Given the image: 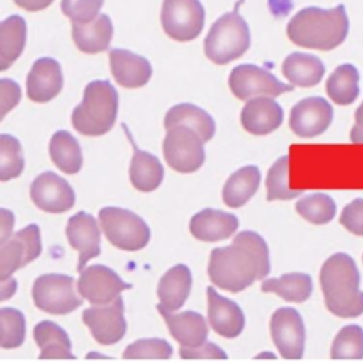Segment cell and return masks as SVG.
Segmentation results:
<instances>
[{"mask_svg": "<svg viewBox=\"0 0 363 363\" xmlns=\"http://www.w3.org/2000/svg\"><path fill=\"white\" fill-rule=\"evenodd\" d=\"M268 274V245L254 231L238 233L230 245L214 248L210 254L208 277L221 289L235 294Z\"/></svg>", "mask_w": 363, "mask_h": 363, "instance_id": "1", "label": "cell"}, {"mask_svg": "<svg viewBox=\"0 0 363 363\" xmlns=\"http://www.w3.org/2000/svg\"><path fill=\"white\" fill-rule=\"evenodd\" d=\"M41 252L40 228L30 224L0 242V279L11 277L14 271L34 261Z\"/></svg>", "mask_w": 363, "mask_h": 363, "instance_id": "11", "label": "cell"}, {"mask_svg": "<svg viewBox=\"0 0 363 363\" xmlns=\"http://www.w3.org/2000/svg\"><path fill=\"white\" fill-rule=\"evenodd\" d=\"M208 322L211 329L223 337L234 339L244 329V313L241 308L216 292L213 286L207 288Z\"/></svg>", "mask_w": 363, "mask_h": 363, "instance_id": "18", "label": "cell"}, {"mask_svg": "<svg viewBox=\"0 0 363 363\" xmlns=\"http://www.w3.org/2000/svg\"><path fill=\"white\" fill-rule=\"evenodd\" d=\"M179 354L182 359H227L225 352L211 342L197 347H180Z\"/></svg>", "mask_w": 363, "mask_h": 363, "instance_id": "43", "label": "cell"}, {"mask_svg": "<svg viewBox=\"0 0 363 363\" xmlns=\"http://www.w3.org/2000/svg\"><path fill=\"white\" fill-rule=\"evenodd\" d=\"M350 140L363 145V102L354 112V125L350 132Z\"/></svg>", "mask_w": 363, "mask_h": 363, "instance_id": "45", "label": "cell"}, {"mask_svg": "<svg viewBox=\"0 0 363 363\" xmlns=\"http://www.w3.org/2000/svg\"><path fill=\"white\" fill-rule=\"evenodd\" d=\"M295 208L301 217L318 225L332 221L336 214V204L333 199L323 193H315L302 197L296 203Z\"/></svg>", "mask_w": 363, "mask_h": 363, "instance_id": "36", "label": "cell"}, {"mask_svg": "<svg viewBox=\"0 0 363 363\" xmlns=\"http://www.w3.org/2000/svg\"><path fill=\"white\" fill-rule=\"evenodd\" d=\"M284 119V111L269 96H258L247 101L241 111V125L252 135H268L278 129Z\"/></svg>", "mask_w": 363, "mask_h": 363, "instance_id": "21", "label": "cell"}, {"mask_svg": "<svg viewBox=\"0 0 363 363\" xmlns=\"http://www.w3.org/2000/svg\"><path fill=\"white\" fill-rule=\"evenodd\" d=\"M54 0H14V3L27 11H40L48 7Z\"/></svg>", "mask_w": 363, "mask_h": 363, "instance_id": "47", "label": "cell"}, {"mask_svg": "<svg viewBox=\"0 0 363 363\" xmlns=\"http://www.w3.org/2000/svg\"><path fill=\"white\" fill-rule=\"evenodd\" d=\"M289 155L281 156L268 170L267 174V200H291L302 193L289 184Z\"/></svg>", "mask_w": 363, "mask_h": 363, "instance_id": "35", "label": "cell"}, {"mask_svg": "<svg viewBox=\"0 0 363 363\" xmlns=\"http://www.w3.org/2000/svg\"><path fill=\"white\" fill-rule=\"evenodd\" d=\"M157 311L163 316L170 335L180 343V347H197L207 342L208 328L204 318L193 311L173 313L162 305Z\"/></svg>", "mask_w": 363, "mask_h": 363, "instance_id": "19", "label": "cell"}, {"mask_svg": "<svg viewBox=\"0 0 363 363\" xmlns=\"http://www.w3.org/2000/svg\"><path fill=\"white\" fill-rule=\"evenodd\" d=\"M320 288L329 312L339 318H357L363 313V291L354 259L345 254L330 255L320 268Z\"/></svg>", "mask_w": 363, "mask_h": 363, "instance_id": "3", "label": "cell"}, {"mask_svg": "<svg viewBox=\"0 0 363 363\" xmlns=\"http://www.w3.org/2000/svg\"><path fill=\"white\" fill-rule=\"evenodd\" d=\"M328 96L337 105H350L359 96V71L352 64L339 65L326 81Z\"/></svg>", "mask_w": 363, "mask_h": 363, "instance_id": "33", "label": "cell"}, {"mask_svg": "<svg viewBox=\"0 0 363 363\" xmlns=\"http://www.w3.org/2000/svg\"><path fill=\"white\" fill-rule=\"evenodd\" d=\"M261 173L257 166H244L234 172L223 187V201L231 208L244 206L258 190Z\"/></svg>", "mask_w": 363, "mask_h": 363, "instance_id": "30", "label": "cell"}, {"mask_svg": "<svg viewBox=\"0 0 363 363\" xmlns=\"http://www.w3.org/2000/svg\"><path fill=\"white\" fill-rule=\"evenodd\" d=\"M339 221L347 231L363 237V199L350 201L342 210Z\"/></svg>", "mask_w": 363, "mask_h": 363, "instance_id": "42", "label": "cell"}, {"mask_svg": "<svg viewBox=\"0 0 363 363\" xmlns=\"http://www.w3.org/2000/svg\"><path fill=\"white\" fill-rule=\"evenodd\" d=\"M262 292H272L288 302H303L312 294V278L303 272H289L279 278L265 279Z\"/></svg>", "mask_w": 363, "mask_h": 363, "instance_id": "32", "label": "cell"}, {"mask_svg": "<svg viewBox=\"0 0 363 363\" xmlns=\"http://www.w3.org/2000/svg\"><path fill=\"white\" fill-rule=\"evenodd\" d=\"M349 33V18L343 4L333 9L306 7L288 23V38L305 48L330 51L340 45Z\"/></svg>", "mask_w": 363, "mask_h": 363, "instance_id": "2", "label": "cell"}, {"mask_svg": "<svg viewBox=\"0 0 363 363\" xmlns=\"http://www.w3.org/2000/svg\"><path fill=\"white\" fill-rule=\"evenodd\" d=\"M112 34V21L106 14H99L88 23H72L74 43L85 54L105 51L109 47Z\"/></svg>", "mask_w": 363, "mask_h": 363, "instance_id": "24", "label": "cell"}, {"mask_svg": "<svg viewBox=\"0 0 363 363\" xmlns=\"http://www.w3.org/2000/svg\"><path fill=\"white\" fill-rule=\"evenodd\" d=\"M34 340L40 347V359H75L67 332L51 320H43L34 328Z\"/></svg>", "mask_w": 363, "mask_h": 363, "instance_id": "29", "label": "cell"}, {"mask_svg": "<svg viewBox=\"0 0 363 363\" xmlns=\"http://www.w3.org/2000/svg\"><path fill=\"white\" fill-rule=\"evenodd\" d=\"M24 169V157L20 142L10 135L0 136V180L7 182L20 176Z\"/></svg>", "mask_w": 363, "mask_h": 363, "instance_id": "39", "label": "cell"}, {"mask_svg": "<svg viewBox=\"0 0 363 363\" xmlns=\"http://www.w3.org/2000/svg\"><path fill=\"white\" fill-rule=\"evenodd\" d=\"M20 101V86L17 82L3 78L0 81V118L13 109Z\"/></svg>", "mask_w": 363, "mask_h": 363, "instance_id": "44", "label": "cell"}, {"mask_svg": "<svg viewBox=\"0 0 363 363\" xmlns=\"http://www.w3.org/2000/svg\"><path fill=\"white\" fill-rule=\"evenodd\" d=\"M332 359H363V329L359 325L343 326L330 347Z\"/></svg>", "mask_w": 363, "mask_h": 363, "instance_id": "37", "label": "cell"}, {"mask_svg": "<svg viewBox=\"0 0 363 363\" xmlns=\"http://www.w3.org/2000/svg\"><path fill=\"white\" fill-rule=\"evenodd\" d=\"M26 339L24 315L14 308L0 309V346L14 349L23 345Z\"/></svg>", "mask_w": 363, "mask_h": 363, "instance_id": "38", "label": "cell"}, {"mask_svg": "<svg viewBox=\"0 0 363 363\" xmlns=\"http://www.w3.org/2000/svg\"><path fill=\"white\" fill-rule=\"evenodd\" d=\"M104 0H61L62 13L72 23H88L99 16Z\"/></svg>", "mask_w": 363, "mask_h": 363, "instance_id": "41", "label": "cell"}, {"mask_svg": "<svg viewBox=\"0 0 363 363\" xmlns=\"http://www.w3.org/2000/svg\"><path fill=\"white\" fill-rule=\"evenodd\" d=\"M189 228L194 238L216 242L228 238L235 233L238 228V218L231 213L204 208L191 217Z\"/></svg>", "mask_w": 363, "mask_h": 363, "instance_id": "23", "label": "cell"}, {"mask_svg": "<svg viewBox=\"0 0 363 363\" xmlns=\"http://www.w3.org/2000/svg\"><path fill=\"white\" fill-rule=\"evenodd\" d=\"M271 337L284 359H301L305 349V325L294 308L277 309L269 320Z\"/></svg>", "mask_w": 363, "mask_h": 363, "instance_id": "13", "label": "cell"}, {"mask_svg": "<svg viewBox=\"0 0 363 363\" xmlns=\"http://www.w3.org/2000/svg\"><path fill=\"white\" fill-rule=\"evenodd\" d=\"M82 320L88 326L94 339L101 345H113L126 333L123 301L121 296L108 305L85 309L82 312Z\"/></svg>", "mask_w": 363, "mask_h": 363, "instance_id": "14", "label": "cell"}, {"mask_svg": "<svg viewBox=\"0 0 363 363\" xmlns=\"http://www.w3.org/2000/svg\"><path fill=\"white\" fill-rule=\"evenodd\" d=\"M16 288H17V281L14 278L10 277V278L1 281V285H0V301H6L10 296H13V294L16 292Z\"/></svg>", "mask_w": 363, "mask_h": 363, "instance_id": "48", "label": "cell"}, {"mask_svg": "<svg viewBox=\"0 0 363 363\" xmlns=\"http://www.w3.org/2000/svg\"><path fill=\"white\" fill-rule=\"evenodd\" d=\"M33 299L38 309L65 315L82 306V298L74 291V278L64 274L40 275L33 285Z\"/></svg>", "mask_w": 363, "mask_h": 363, "instance_id": "7", "label": "cell"}, {"mask_svg": "<svg viewBox=\"0 0 363 363\" xmlns=\"http://www.w3.org/2000/svg\"><path fill=\"white\" fill-rule=\"evenodd\" d=\"M50 156L64 173L75 174L82 166V153L77 139L67 130H58L50 140Z\"/></svg>", "mask_w": 363, "mask_h": 363, "instance_id": "34", "label": "cell"}, {"mask_svg": "<svg viewBox=\"0 0 363 363\" xmlns=\"http://www.w3.org/2000/svg\"><path fill=\"white\" fill-rule=\"evenodd\" d=\"M242 1H244V0H240V1H238V4H241ZM238 4H237V7H235V9H238Z\"/></svg>", "mask_w": 363, "mask_h": 363, "instance_id": "49", "label": "cell"}, {"mask_svg": "<svg viewBox=\"0 0 363 363\" xmlns=\"http://www.w3.org/2000/svg\"><path fill=\"white\" fill-rule=\"evenodd\" d=\"M126 135L133 146V156L129 167V176L133 187L146 193L156 190L160 186L164 176L162 163L152 153L140 150L132 140V136L128 130Z\"/></svg>", "mask_w": 363, "mask_h": 363, "instance_id": "26", "label": "cell"}, {"mask_svg": "<svg viewBox=\"0 0 363 363\" xmlns=\"http://www.w3.org/2000/svg\"><path fill=\"white\" fill-rule=\"evenodd\" d=\"M98 217L105 237L116 248L138 251L147 245L150 230L147 224L130 210L104 207L99 210Z\"/></svg>", "mask_w": 363, "mask_h": 363, "instance_id": "6", "label": "cell"}, {"mask_svg": "<svg viewBox=\"0 0 363 363\" xmlns=\"http://www.w3.org/2000/svg\"><path fill=\"white\" fill-rule=\"evenodd\" d=\"M132 288L111 268L105 265H91L85 268L77 282V289L81 298L91 302L94 306L108 305L119 298L123 289Z\"/></svg>", "mask_w": 363, "mask_h": 363, "instance_id": "12", "label": "cell"}, {"mask_svg": "<svg viewBox=\"0 0 363 363\" xmlns=\"http://www.w3.org/2000/svg\"><path fill=\"white\" fill-rule=\"evenodd\" d=\"M33 203L47 213H64L75 203V193L65 179L54 172H44L30 187Z\"/></svg>", "mask_w": 363, "mask_h": 363, "instance_id": "16", "label": "cell"}, {"mask_svg": "<svg viewBox=\"0 0 363 363\" xmlns=\"http://www.w3.org/2000/svg\"><path fill=\"white\" fill-rule=\"evenodd\" d=\"M60 64L48 57L38 58L27 75V96L34 102H48L62 88Z\"/></svg>", "mask_w": 363, "mask_h": 363, "instance_id": "20", "label": "cell"}, {"mask_svg": "<svg viewBox=\"0 0 363 363\" xmlns=\"http://www.w3.org/2000/svg\"><path fill=\"white\" fill-rule=\"evenodd\" d=\"M163 155L167 164L180 173L199 170L206 159L203 139L190 128L177 125L166 132Z\"/></svg>", "mask_w": 363, "mask_h": 363, "instance_id": "8", "label": "cell"}, {"mask_svg": "<svg viewBox=\"0 0 363 363\" xmlns=\"http://www.w3.org/2000/svg\"><path fill=\"white\" fill-rule=\"evenodd\" d=\"M109 62L115 81L123 88L143 86L152 77L150 62L128 50L112 48Z\"/></svg>", "mask_w": 363, "mask_h": 363, "instance_id": "22", "label": "cell"}, {"mask_svg": "<svg viewBox=\"0 0 363 363\" xmlns=\"http://www.w3.org/2000/svg\"><path fill=\"white\" fill-rule=\"evenodd\" d=\"M191 289V272L184 264L172 267L160 278L157 285V296L163 308L167 311L180 309Z\"/></svg>", "mask_w": 363, "mask_h": 363, "instance_id": "25", "label": "cell"}, {"mask_svg": "<svg viewBox=\"0 0 363 363\" xmlns=\"http://www.w3.org/2000/svg\"><path fill=\"white\" fill-rule=\"evenodd\" d=\"M250 28L235 9L213 23L204 40V54L214 64L224 65L240 58L250 48Z\"/></svg>", "mask_w": 363, "mask_h": 363, "instance_id": "5", "label": "cell"}, {"mask_svg": "<svg viewBox=\"0 0 363 363\" xmlns=\"http://www.w3.org/2000/svg\"><path fill=\"white\" fill-rule=\"evenodd\" d=\"M65 234L69 245L79 254L77 271L82 272L86 262L101 254V233L98 223L91 214L79 211L68 220Z\"/></svg>", "mask_w": 363, "mask_h": 363, "instance_id": "17", "label": "cell"}, {"mask_svg": "<svg viewBox=\"0 0 363 363\" xmlns=\"http://www.w3.org/2000/svg\"><path fill=\"white\" fill-rule=\"evenodd\" d=\"M116 113L118 92L113 85L109 81H92L72 112V126L85 136H101L112 129Z\"/></svg>", "mask_w": 363, "mask_h": 363, "instance_id": "4", "label": "cell"}, {"mask_svg": "<svg viewBox=\"0 0 363 363\" xmlns=\"http://www.w3.org/2000/svg\"><path fill=\"white\" fill-rule=\"evenodd\" d=\"M173 349L164 339H139L122 353L123 359H169Z\"/></svg>", "mask_w": 363, "mask_h": 363, "instance_id": "40", "label": "cell"}, {"mask_svg": "<svg viewBox=\"0 0 363 363\" xmlns=\"http://www.w3.org/2000/svg\"><path fill=\"white\" fill-rule=\"evenodd\" d=\"M204 16V7L199 0H164L160 21L170 38L190 41L201 33Z\"/></svg>", "mask_w": 363, "mask_h": 363, "instance_id": "9", "label": "cell"}, {"mask_svg": "<svg viewBox=\"0 0 363 363\" xmlns=\"http://www.w3.org/2000/svg\"><path fill=\"white\" fill-rule=\"evenodd\" d=\"M27 27L20 16H10L0 23V69H7L23 52Z\"/></svg>", "mask_w": 363, "mask_h": 363, "instance_id": "31", "label": "cell"}, {"mask_svg": "<svg viewBox=\"0 0 363 363\" xmlns=\"http://www.w3.org/2000/svg\"><path fill=\"white\" fill-rule=\"evenodd\" d=\"M228 85L234 96L242 101L258 96H278L294 89V85L281 82L269 71L254 64H241L233 68Z\"/></svg>", "mask_w": 363, "mask_h": 363, "instance_id": "10", "label": "cell"}, {"mask_svg": "<svg viewBox=\"0 0 363 363\" xmlns=\"http://www.w3.org/2000/svg\"><path fill=\"white\" fill-rule=\"evenodd\" d=\"M0 223H1V234H0V242L6 241L9 237H11V230L14 225V216L13 213L7 210H0Z\"/></svg>", "mask_w": 363, "mask_h": 363, "instance_id": "46", "label": "cell"}, {"mask_svg": "<svg viewBox=\"0 0 363 363\" xmlns=\"http://www.w3.org/2000/svg\"><path fill=\"white\" fill-rule=\"evenodd\" d=\"M177 125L194 130L204 143L208 142L216 132V123L213 118L206 111L193 104H177L167 111L164 116L166 129Z\"/></svg>", "mask_w": 363, "mask_h": 363, "instance_id": "28", "label": "cell"}, {"mask_svg": "<svg viewBox=\"0 0 363 363\" xmlns=\"http://www.w3.org/2000/svg\"><path fill=\"white\" fill-rule=\"evenodd\" d=\"M282 74L296 86H315L325 74L323 62L312 54L292 52L282 62Z\"/></svg>", "mask_w": 363, "mask_h": 363, "instance_id": "27", "label": "cell"}, {"mask_svg": "<svg viewBox=\"0 0 363 363\" xmlns=\"http://www.w3.org/2000/svg\"><path fill=\"white\" fill-rule=\"evenodd\" d=\"M333 119L332 105L322 96H309L291 109L289 126L301 138H313L323 133Z\"/></svg>", "mask_w": 363, "mask_h": 363, "instance_id": "15", "label": "cell"}]
</instances>
